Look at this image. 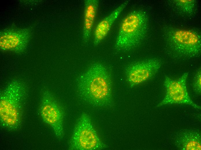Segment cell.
<instances>
[{
    "label": "cell",
    "instance_id": "cell-1",
    "mask_svg": "<svg viewBox=\"0 0 201 150\" xmlns=\"http://www.w3.org/2000/svg\"><path fill=\"white\" fill-rule=\"evenodd\" d=\"M78 93L88 104L95 107H109L113 104L112 84L107 67L93 64L77 80Z\"/></svg>",
    "mask_w": 201,
    "mask_h": 150
},
{
    "label": "cell",
    "instance_id": "cell-2",
    "mask_svg": "<svg viewBox=\"0 0 201 150\" xmlns=\"http://www.w3.org/2000/svg\"><path fill=\"white\" fill-rule=\"evenodd\" d=\"M26 87L22 81H11L1 93L0 97V121L1 126L10 131L21 126Z\"/></svg>",
    "mask_w": 201,
    "mask_h": 150
},
{
    "label": "cell",
    "instance_id": "cell-3",
    "mask_svg": "<svg viewBox=\"0 0 201 150\" xmlns=\"http://www.w3.org/2000/svg\"><path fill=\"white\" fill-rule=\"evenodd\" d=\"M163 36L168 54L177 59L199 56L201 52V35L195 30L171 26L163 28Z\"/></svg>",
    "mask_w": 201,
    "mask_h": 150
},
{
    "label": "cell",
    "instance_id": "cell-4",
    "mask_svg": "<svg viewBox=\"0 0 201 150\" xmlns=\"http://www.w3.org/2000/svg\"><path fill=\"white\" fill-rule=\"evenodd\" d=\"M148 18L141 10L133 11L122 20L120 25L115 48L119 52L129 51L137 47L146 36Z\"/></svg>",
    "mask_w": 201,
    "mask_h": 150
},
{
    "label": "cell",
    "instance_id": "cell-5",
    "mask_svg": "<svg viewBox=\"0 0 201 150\" xmlns=\"http://www.w3.org/2000/svg\"><path fill=\"white\" fill-rule=\"evenodd\" d=\"M106 147L94 128L88 115L82 114L75 127L69 141V149L98 150Z\"/></svg>",
    "mask_w": 201,
    "mask_h": 150
},
{
    "label": "cell",
    "instance_id": "cell-6",
    "mask_svg": "<svg viewBox=\"0 0 201 150\" xmlns=\"http://www.w3.org/2000/svg\"><path fill=\"white\" fill-rule=\"evenodd\" d=\"M188 75V72H185L176 79L168 76L165 77L163 84L165 89V95L157 107L167 104H184L196 109H201V106L191 100L187 91L186 81Z\"/></svg>",
    "mask_w": 201,
    "mask_h": 150
},
{
    "label": "cell",
    "instance_id": "cell-7",
    "mask_svg": "<svg viewBox=\"0 0 201 150\" xmlns=\"http://www.w3.org/2000/svg\"><path fill=\"white\" fill-rule=\"evenodd\" d=\"M40 112L44 121L51 127L56 137L62 139L64 135L62 111L56 100L48 90L43 93Z\"/></svg>",
    "mask_w": 201,
    "mask_h": 150
},
{
    "label": "cell",
    "instance_id": "cell-8",
    "mask_svg": "<svg viewBox=\"0 0 201 150\" xmlns=\"http://www.w3.org/2000/svg\"><path fill=\"white\" fill-rule=\"evenodd\" d=\"M161 65V61L156 58L131 64L126 69L127 82L131 87L145 82L155 75Z\"/></svg>",
    "mask_w": 201,
    "mask_h": 150
},
{
    "label": "cell",
    "instance_id": "cell-9",
    "mask_svg": "<svg viewBox=\"0 0 201 150\" xmlns=\"http://www.w3.org/2000/svg\"><path fill=\"white\" fill-rule=\"evenodd\" d=\"M31 27L23 29L10 28L0 32V47L4 51L18 53L25 51L30 40L32 32Z\"/></svg>",
    "mask_w": 201,
    "mask_h": 150
},
{
    "label": "cell",
    "instance_id": "cell-10",
    "mask_svg": "<svg viewBox=\"0 0 201 150\" xmlns=\"http://www.w3.org/2000/svg\"><path fill=\"white\" fill-rule=\"evenodd\" d=\"M175 146L181 150H201V135L198 130L185 129L174 135Z\"/></svg>",
    "mask_w": 201,
    "mask_h": 150
},
{
    "label": "cell",
    "instance_id": "cell-11",
    "mask_svg": "<svg viewBox=\"0 0 201 150\" xmlns=\"http://www.w3.org/2000/svg\"><path fill=\"white\" fill-rule=\"evenodd\" d=\"M126 0L102 20L97 25L94 35V44L97 46L104 39L114 22L129 2Z\"/></svg>",
    "mask_w": 201,
    "mask_h": 150
},
{
    "label": "cell",
    "instance_id": "cell-12",
    "mask_svg": "<svg viewBox=\"0 0 201 150\" xmlns=\"http://www.w3.org/2000/svg\"><path fill=\"white\" fill-rule=\"evenodd\" d=\"M83 28V38L85 42H88L90 36L95 18L98 11L99 1L85 0Z\"/></svg>",
    "mask_w": 201,
    "mask_h": 150
},
{
    "label": "cell",
    "instance_id": "cell-13",
    "mask_svg": "<svg viewBox=\"0 0 201 150\" xmlns=\"http://www.w3.org/2000/svg\"><path fill=\"white\" fill-rule=\"evenodd\" d=\"M171 1L176 10L182 14L191 15L196 8V1L195 0H174Z\"/></svg>",
    "mask_w": 201,
    "mask_h": 150
},
{
    "label": "cell",
    "instance_id": "cell-14",
    "mask_svg": "<svg viewBox=\"0 0 201 150\" xmlns=\"http://www.w3.org/2000/svg\"><path fill=\"white\" fill-rule=\"evenodd\" d=\"M194 91L198 94L201 93V69L200 68L197 70L193 78V82Z\"/></svg>",
    "mask_w": 201,
    "mask_h": 150
}]
</instances>
